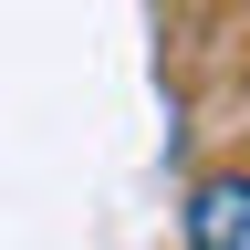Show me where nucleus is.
Segmentation results:
<instances>
[{"label": "nucleus", "mask_w": 250, "mask_h": 250, "mask_svg": "<svg viewBox=\"0 0 250 250\" xmlns=\"http://www.w3.org/2000/svg\"><path fill=\"white\" fill-rule=\"evenodd\" d=\"M188 250H250V177H198L188 188Z\"/></svg>", "instance_id": "1"}]
</instances>
